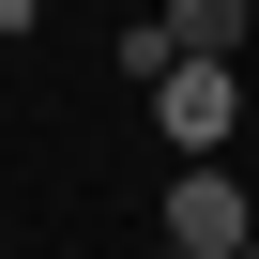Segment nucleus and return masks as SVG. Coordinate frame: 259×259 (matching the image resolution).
Wrapping results in <instances>:
<instances>
[{"label":"nucleus","mask_w":259,"mask_h":259,"mask_svg":"<svg viewBox=\"0 0 259 259\" xmlns=\"http://www.w3.org/2000/svg\"><path fill=\"white\" fill-rule=\"evenodd\" d=\"M31 16H46V0H0V31H31Z\"/></svg>","instance_id":"obj_4"},{"label":"nucleus","mask_w":259,"mask_h":259,"mask_svg":"<svg viewBox=\"0 0 259 259\" xmlns=\"http://www.w3.org/2000/svg\"><path fill=\"white\" fill-rule=\"evenodd\" d=\"M244 229H259V213H244V183H229L213 153H198V168L168 183V213H153V244H183V259H244Z\"/></svg>","instance_id":"obj_1"},{"label":"nucleus","mask_w":259,"mask_h":259,"mask_svg":"<svg viewBox=\"0 0 259 259\" xmlns=\"http://www.w3.org/2000/svg\"><path fill=\"white\" fill-rule=\"evenodd\" d=\"M244 16L259 0H168V46L183 61H244Z\"/></svg>","instance_id":"obj_3"},{"label":"nucleus","mask_w":259,"mask_h":259,"mask_svg":"<svg viewBox=\"0 0 259 259\" xmlns=\"http://www.w3.org/2000/svg\"><path fill=\"white\" fill-rule=\"evenodd\" d=\"M153 122L183 153H229V122H244V61H168L153 76Z\"/></svg>","instance_id":"obj_2"},{"label":"nucleus","mask_w":259,"mask_h":259,"mask_svg":"<svg viewBox=\"0 0 259 259\" xmlns=\"http://www.w3.org/2000/svg\"><path fill=\"white\" fill-rule=\"evenodd\" d=\"M244 259H259V244H244Z\"/></svg>","instance_id":"obj_5"}]
</instances>
